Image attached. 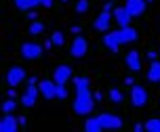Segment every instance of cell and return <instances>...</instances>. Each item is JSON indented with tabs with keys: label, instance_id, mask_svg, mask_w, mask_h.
<instances>
[{
	"label": "cell",
	"instance_id": "e0dca14e",
	"mask_svg": "<svg viewBox=\"0 0 160 132\" xmlns=\"http://www.w3.org/2000/svg\"><path fill=\"white\" fill-rule=\"evenodd\" d=\"M145 2H148V0H135V2H127V8L131 11V15H133V17H141V15L145 13V7H148Z\"/></svg>",
	"mask_w": 160,
	"mask_h": 132
},
{
	"label": "cell",
	"instance_id": "f1b7e54d",
	"mask_svg": "<svg viewBox=\"0 0 160 132\" xmlns=\"http://www.w3.org/2000/svg\"><path fill=\"white\" fill-rule=\"evenodd\" d=\"M42 46H44V48H47V50H48V48H51V46H55V44H53V40H47V42H44Z\"/></svg>",
	"mask_w": 160,
	"mask_h": 132
},
{
	"label": "cell",
	"instance_id": "e575fe53",
	"mask_svg": "<svg viewBox=\"0 0 160 132\" xmlns=\"http://www.w3.org/2000/svg\"><path fill=\"white\" fill-rule=\"evenodd\" d=\"M28 17H30V21H34V19H38V15H36V13H28Z\"/></svg>",
	"mask_w": 160,
	"mask_h": 132
},
{
	"label": "cell",
	"instance_id": "f546056e",
	"mask_svg": "<svg viewBox=\"0 0 160 132\" xmlns=\"http://www.w3.org/2000/svg\"><path fill=\"white\" fill-rule=\"evenodd\" d=\"M93 97H95V101H97V103L101 101V92H99V90H95V92H93Z\"/></svg>",
	"mask_w": 160,
	"mask_h": 132
},
{
	"label": "cell",
	"instance_id": "d590c367",
	"mask_svg": "<svg viewBox=\"0 0 160 132\" xmlns=\"http://www.w3.org/2000/svg\"><path fill=\"white\" fill-rule=\"evenodd\" d=\"M59 2H63V4H68V0H59Z\"/></svg>",
	"mask_w": 160,
	"mask_h": 132
},
{
	"label": "cell",
	"instance_id": "d6986e66",
	"mask_svg": "<svg viewBox=\"0 0 160 132\" xmlns=\"http://www.w3.org/2000/svg\"><path fill=\"white\" fill-rule=\"evenodd\" d=\"M15 7L19 11H32L36 7H42V0H15Z\"/></svg>",
	"mask_w": 160,
	"mask_h": 132
},
{
	"label": "cell",
	"instance_id": "9a60e30c",
	"mask_svg": "<svg viewBox=\"0 0 160 132\" xmlns=\"http://www.w3.org/2000/svg\"><path fill=\"white\" fill-rule=\"evenodd\" d=\"M145 78H148L150 84H160V61H158V59H154V61L150 63Z\"/></svg>",
	"mask_w": 160,
	"mask_h": 132
},
{
	"label": "cell",
	"instance_id": "277c9868",
	"mask_svg": "<svg viewBox=\"0 0 160 132\" xmlns=\"http://www.w3.org/2000/svg\"><path fill=\"white\" fill-rule=\"evenodd\" d=\"M148 99H150V92H148V88L141 84H133L131 86V103H133V107H143L145 103H148Z\"/></svg>",
	"mask_w": 160,
	"mask_h": 132
},
{
	"label": "cell",
	"instance_id": "52a82bcc",
	"mask_svg": "<svg viewBox=\"0 0 160 132\" xmlns=\"http://www.w3.org/2000/svg\"><path fill=\"white\" fill-rule=\"evenodd\" d=\"M25 69L21 67V65H13V67H8L7 76H4V80H7L8 86H13V88H17L19 84H23L25 82Z\"/></svg>",
	"mask_w": 160,
	"mask_h": 132
},
{
	"label": "cell",
	"instance_id": "44dd1931",
	"mask_svg": "<svg viewBox=\"0 0 160 132\" xmlns=\"http://www.w3.org/2000/svg\"><path fill=\"white\" fill-rule=\"evenodd\" d=\"M143 128L148 132H160V117H148V120H145L143 122Z\"/></svg>",
	"mask_w": 160,
	"mask_h": 132
},
{
	"label": "cell",
	"instance_id": "7c38bea8",
	"mask_svg": "<svg viewBox=\"0 0 160 132\" xmlns=\"http://www.w3.org/2000/svg\"><path fill=\"white\" fill-rule=\"evenodd\" d=\"M131 19H133V15H131V11L127 8V4L114 8V21L118 23V27H127V25H131Z\"/></svg>",
	"mask_w": 160,
	"mask_h": 132
},
{
	"label": "cell",
	"instance_id": "9c48e42d",
	"mask_svg": "<svg viewBox=\"0 0 160 132\" xmlns=\"http://www.w3.org/2000/svg\"><path fill=\"white\" fill-rule=\"evenodd\" d=\"M38 94H40L38 84L28 82V84H25V92H23V97H21L19 101H21L23 107H34V105H36V99H38Z\"/></svg>",
	"mask_w": 160,
	"mask_h": 132
},
{
	"label": "cell",
	"instance_id": "7402d4cb",
	"mask_svg": "<svg viewBox=\"0 0 160 132\" xmlns=\"http://www.w3.org/2000/svg\"><path fill=\"white\" fill-rule=\"evenodd\" d=\"M88 8H91V0H76V4H74V11L78 15H84Z\"/></svg>",
	"mask_w": 160,
	"mask_h": 132
},
{
	"label": "cell",
	"instance_id": "cb8c5ba5",
	"mask_svg": "<svg viewBox=\"0 0 160 132\" xmlns=\"http://www.w3.org/2000/svg\"><path fill=\"white\" fill-rule=\"evenodd\" d=\"M74 84H76V90H84L91 86V80L88 76H78V78H74Z\"/></svg>",
	"mask_w": 160,
	"mask_h": 132
},
{
	"label": "cell",
	"instance_id": "ffe728a7",
	"mask_svg": "<svg viewBox=\"0 0 160 132\" xmlns=\"http://www.w3.org/2000/svg\"><path fill=\"white\" fill-rule=\"evenodd\" d=\"M108 97H110V101H112L114 105H120V103L124 101L122 90H120V88H116V86H110V88H108Z\"/></svg>",
	"mask_w": 160,
	"mask_h": 132
},
{
	"label": "cell",
	"instance_id": "8fae6325",
	"mask_svg": "<svg viewBox=\"0 0 160 132\" xmlns=\"http://www.w3.org/2000/svg\"><path fill=\"white\" fill-rule=\"evenodd\" d=\"M74 76V67L72 65H68V63H61V65H57L55 67V73H53V80H55L57 84H68V80Z\"/></svg>",
	"mask_w": 160,
	"mask_h": 132
},
{
	"label": "cell",
	"instance_id": "d6a6232c",
	"mask_svg": "<svg viewBox=\"0 0 160 132\" xmlns=\"http://www.w3.org/2000/svg\"><path fill=\"white\" fill-rule=\"evenodd\" d=\"M25 122H28V117H25V116H19V124L25 126Z\"/></svg>",
	"mask_w": 160,
	"mask_h": 132
},
{
	"label": "cell",
	"instance_id": "4dcf8cb0",
	"mask_svg": "<svg viewBox=\"0 0 160 132\" xmlns=\"http://www.w3.org/2000/svg\"><path fill=\"white\" fill-rule=\"evenodd\" d=\"M133 130H135V132H141V130H145V128H143V124H135V128H133Z\"/></svg>",
	"mask_w": 160,
	"mask_h": 132
},
{
	"label": "cell",
	"instance_id": "8992f818",
	"mask_svg": "<svg viewBox=\"0 0 160 132\" xmlns=\"http://www.w3.org/2000/svg\"><path fill=\"white\" fill-rule=\"evenodd\" d=\"M112 19H114V13H112V11H108V8H103V11L97 15V19L93 21V30L99 31V34H105V31H110Z\"/></svg>",
	"mask_w": 160,
	"mask_h": 132
},
{
	"label": "cell",
	"instance_id": "484cf974",
	"mask_svg": "<svg viewBox=\"0 0 160 132\" xmlns=\"http://www.w3.org/2000/svg\"><path fill=\"white\" fill-rule=\"evenodd\" d=\"M65 99H68V86L57 84V101H65Z\"/></svg>",
	"mask_w": 160,
	"mask_h": 132
},
{
	"label": "cell",
	"instance_id": "d4e9b609",
	"mask_svg": "<svg viewBox=\"0 0 160 132\" xmlns=\"http://www.w3.org/2000/svg\"><path fill=\"white\" fill-rule=\"evenodd\" d=\"M15 109H17V103L13 97H8L7 101L2 103V113H15Z\"/></svg>",
	"mask_w": 160,
	"mask_h": 132
},
{
	"label": "cell",
	"instance_id": "7a4b0ae2",
	"mask_svg": "<svg viewBox=\"0 0 160 132\" xmlns=\"http://www.w3.org/2000/svg\"><path fill=\"white\" fill-rule=\"evenodd\" d=\"M93 109H95V97L93 92L84 88V90H76V99L72 103V111L76 116H91L93 113Z\"/></svg>",
	"mask_w": 160,
	"mask_h": 132
},
{
	"label": "cell",
	"instance_id": "83f0119b",
	"mask_svg": "<svg viewBox=\"0 0 160 132\" xmlns=\"http://www.w3.org/2000/svg\"><path fill=\"white\" fill-rule=\"evenodd\" d=\"M42 7H44V8H51V7H53V0H42Z\"/></svg>",
	"mask_w": 160,
	"mask_h": 132
},
{
	"label": "cell",
	"instance_id": "3957f363",
	"mask_svg": "<svg viewBox=\"0 0 160 132\" xmlns=\"http://www.w3.org/2000/svg\"><path fill=\"white\" fill-rule=\"evenodd\" d=\"M87 53H88V40L82 34H76L72 44H70V54L74 59H82V57H87Z\"/></svg>",
	"mask_w": 160,
	"mask_h": 132
},
{
	"label": "cell",
	"instance_id": "ac0fdd59",
	"mask_svg": "<svg viewBox=\"0 0 160 132\" xmlns=\"http://www.w3.org/2000/svg\"><path fill=\"white\" fill-rule=\"evenodd\" d=\"M44 30H47V25H44V21H40V19H34L28 25V34L30 36H40V34H44Z\"/></svg>",
	"mask_w": 160,
	"mask_h": 132
},
{
	"label": "cell",
	"instance_id": "6da1fadb",
	"mask_svg": "<svg viewBox=\"0 0 160 132\" xmlns=\"http://www.w3.org/2000/svg\"><path fill=\"white\" fill-rule=\"evenodd\" d=\"M137 40H139V31L135 27L127 25V27H118V30H114V31H105L101 42L112 53H118V48L122 44H131V42H137Z\"/></svg>",
	"mask_w": 160,
	"mask_h": 132
},
{
	"label": "cell",
	"instance_id": "603a6c76",
	"mask_svg": "<svg viewBox=\"0 0 160 132\" xmlns=\"http://www.w3.org/2000/svg\"><path fill=\"white\" fill-rule=\"evenodd\" d=\"M51 40H53V44L59 48V46H63V42H65V34L61 30H55L53 34H51Z\"/></svg>",
	"mask_w": 160,
	"mask_h": 132
},
{
	"label": "cell",
	"instance_id": "30bf717a",
	"mask_svg": "<svg viewBox=\"0 0 160 132\" xmlns=\"http://www.w3.org/2000/svg\"><path fill=\"white\" fill-rule=\"evenodd\" d=\"M101 124H103L105 130H120L122 128V117L118 116V113H110V111H105V113H101Z\"/></svg>",
	"mask_w": 160,
	"mask_h": 132
},
{
	"label": "cell",
	"instance_id": "4316f807",
	"mask_svg": "<svg viewBox=\"0 0 160 132\" xmlns=\"http://www.w3.org/2000/svg\"><path fill=\"white\" fill-rule=\"evenodd\" d=\"M70 31H72V34H82V27H78V25H72V27H70Z\"/></svg>",
	"mask_w": 160,
	"mask_h": 132
},
{
	"label": "cell",
	"instance_id": "836d02e7",
	"mask_svg": "<svg viewBox=\"0 0 160 132\" xmlns=\"http://www.w3.org/2000/svg\"><path fill=\"white\" fill-rule=\"evenodd\" d=\"M8 97H13V99H15V97H17V94H15V88H13V86L8 88Z\"/></svg>",
	"mask_w": 160,
	"mask_h": 132
},
{
	"label": "cell",
	"instance_id": "4fadbf2b",
	"mask_svg": "<svg viewBox=\"0 0 160 132\" xmlns=\"http://www.w3.org/2000/svg\"><path fill=\"white\" fill-rule=\"evenodd\" d=\"M19 128H21L19 117H15L13 113H4L2 116V120H0V130L2 132H17Z\"/></svg>",
	"mask_w": 160,
	"mask_h": 132
},
{
	"label": "cell",
	"instance_id": "74e56055",
	"mask_svg": "<svg viewBox=\"0 0 160 132\" xmlns=\"http://www.w3.org/2000/svg\"><path fill=\"white\" fill-rule=\"evenodd\" d=\"M112 2H114V0H112Z\"/></svg>",
	"mask_w": 160,
	"mask_h": 132
},
{
	"label": "cell",
	"instance_id": "5b68a950",
	"mask_svg": "<svg viewBox=\"0 0 160 132\" xmlns=\"http://www.w3.org/2000/svg\"><path fill=\"white\" fill-rule=\"evenodd\" d=\"M44 53V46L38 44V42H23L21 44V57L28 59V61H38Z\"/></svg>",
	"mask_w": 160,
	"mask_h": 132
},
{
	"label": "cell",
	"instance_id": "2e32d148",
	"mask_svg": "<svg viewBox=\"0 0 160 132\" xmlns=\"http://www.w3.org/2000/svg\"><path fill=\"white\" fill-rule=\"evenodd\" d=\"M84 130L87 132H101V130H105L103 124H101V117L99 116L87 117V120H84Z\"/></svg>",
	"mask_w": 160,
	"mask_h": 132
},
{
	"label": "cell",
	"instance_id": "1f68e13d",
	"mask_svg": "<svg viewBox=\"0 0 160 132\" xmlns=\"http://www.w3.org/2000/svg\"><path fill=\"white\" fill-rule=\"evenodd\" d=\"M124 84L131 86V84H135V80H133V78H124Z\"/></svg>",
	"mask_w": 160,
	"mask_h": 132
},
{
	"label": "cell",
	"instance_id": "ba28073f",
	"mask_svg": "<svg viewBox=\"0 0 160 132\" xmlns=\"http://www.w3.org/2000/svg\"><path fill=\"white\" fill-rule=\"evenodd\" d=\"M38 88H40V94H42L47 101L57 99V82L53 78H42V80H38Z\"/></svg>",
	"mask_w": 160,
	"mask_h": 132
},
{
	"label": "cell",
	"instance_id": "8d00e7d4",
	"mask_svg": "<svg viewBox=\"0 0 160 132\" xmlns=\"http://www.w3.org/2000/svg\"><path fill=\"white\" fill-rule=\"evenodd\" d=\"M13 2H15V0H13Z\"/></svg>",
	"mask_w": 160,
	"mask_h": 132
},
{
	"label": "cell",
	"instance_id": "5bb4252c",
	"mask_svg": "<svg viewBox=\"0 0 160 132\" xmlns=\"http://www.w3.org/2000/svg\"><path fill=\"white\" fill-rule=\"evenodd\" d=\"M124 63H127V67L133 71V73L141 71V57H139L137 50H128V53L124 54Z\"/></svg>",
	"mask_w": 160,
	"mask_h": 132
}]
</instances>
